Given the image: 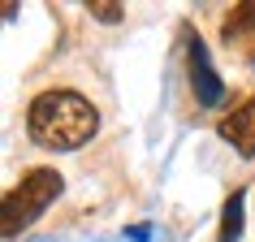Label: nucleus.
Masks as SVG:
<instances>
[{"mask_svg":"<svg viewBox=\"0 0 255 242\" xmlns=\"http://www.w3.org/2000/svg\"><path fill=\"white\" fill-rule=\"evenodd\" d=\"M87 13L100 17V22H108V26H113V22H126V9H121V4H108V0H91Z\"/></svg>","mask_w":255,"mask_h":242,"instance_id":"nucleus-7","label":"nucleus"},{"mask_svg":"<svg viewBox=\"0 0 255 242\" xmlns=\"http://www.w3.org/2000/svg\"><path fill=\"white\" fill-rule=\"evenodd\" d=\"M186 65H190V87L199 91V104H203V108H208V104H216V100H221V91H225V82L216 78V69H212V61H208V52H203L199 35L190 39Z\"/></svg>","mask_w":255,"mask_h":242,"instance_id":"nucleus-5","label":"nucleus"},{"mask_svg":"<svg viewBox=\"0 0 255 242\" xmlns=\"http://www.w3.org/2000/svg\"><path fill=\"white\" fill-rule=\"evenodd\" d=\"M61 186H65L61 173L48 169V164L26 169L22 182H13L9 195H4V203H0V229H4V238H17L26 225H35V216H39L43 208L61 195Z\"/></svg>","mask_w":255,"mask_h":242,"instance_id":"nucleus-2","label":"nucleus"},{"mask_svg":"<svg viewBox=\"0 0 255 242\" xmlns=\"http://www.w3.org/2000/svg\"><path fill=\"white\" fill-rule=\"evenodd\" d=\"M221 43L242 65L255 61V0H238V4L225 9V17H221Z\"/></svg>","mask_w":255,"mask_h":242,"instance_id":"nucleus-3","label":"nucleus"},{"mask_svg":"<svg viewBox=\"0 0 255 242\" xmlns=\"http://www.w3.org/2000/svg\"><path fill=\"white\" fill-rule=\"evenodd\" d=\"M100 130V108L78 87H43L26 104V134L43 151H78Z\"/></svg>","mask_w":255,"mask_h":242,"instance_id":"nucleus-1","label":"nucleus"},{"mask_svg":"<svg viewBox=\"0 0 255 242\" xmlns=\"http://www.w3.org/2000/svg\"><path fill=\"white\" fill-rule=\"evenodd\" d=\"M221 138H225L238 156H247V160L255 156V91L247 95L238 108H229L225 117H221Z\"/></svg>","mask_w":255,"mask_h":242,"instance_id":"nucleus-4","label":"nucleus"},{"mask_svg":"<svg viewBox=\"0 0 255 242\" xmlns=\"http://www.w3.org/2000/svg\"><path fill=\"white\" fill-rule=\"evenodd\" d=\"M238 234H242V190H234L221 212V242H234Z\"/></svg>","mask_w":255,"mask_h":242,"instance_id":"nucleus-6","label":"nucleus"}]
</instances>
